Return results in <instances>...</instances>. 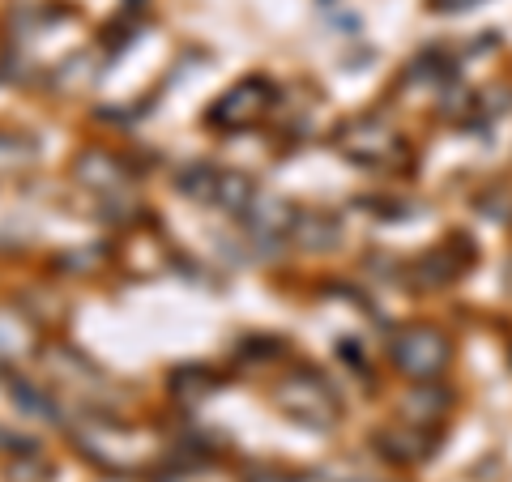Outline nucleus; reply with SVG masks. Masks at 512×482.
<instances>
[{
  "label": "nucleus",
  "mask_w": 512,
  "mask_h": 482,
  "mask_svg": "<svg viewBox=\"0 0 512 482\" xmlns=\"http://www.w3.org/2000/svg\"><path fill=\"white\" fill-rule=\"evenodd\" d=\"M393 359L402 372L410 376H431V372H440L444 359H448V350L436 333H427V329H410L402 342L393 346Z\"/></svg>",
  "instance_id": "f257e3e1"
},
{
  "label": "nucleus",
  "mask_w": 512,
  "mask_h": 482,
  "mask_svg": "<svg viewBox=\"0 0 512 482\" xmlns=\"http://www.w3.org/2000/svg\"><path fill=\"white\" fill-rule=\"evenodd\" d=\"M256 94H261V86H256V82H244L235 94H227V103H222V107L214 111V120H218V124H227V128L248 124V120L256 116V111H261V103H256V107L248 103V99H256Z\"/></svg>",
  "instance_id": "f03ea898"
},
{
  "label": "nucleus",
  "mask_w": 512,
  "mask_h": 482,
  "mask_svg": "<svg viewBox=\"0 0 512 482\" xmlns=\"http://www.w3.org/2000/svg\"><path fill=\"white\" fill-rule=\"evenodd\" d=\"M440 5H474V0H440Z\"/></svg>",
  "instance_id": "7ed1b4c3"
}]
</instances>
